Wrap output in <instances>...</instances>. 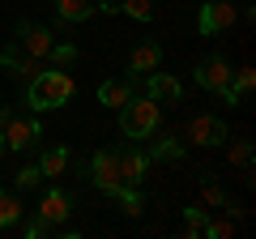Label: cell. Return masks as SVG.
I'll return each mask as SVG.
<instances>
[{
  "label": "cell",
  "instance_id": "11",
  "mask_svg": "<svg viewBox=\"0 0 256 239\" xmlns=\"http://www.w3.org/2000/svg\"><path fill=\"white\" fill-rule=\"evenodd\" d=\"M150 171V154H141V150H120V180L124 184H141Z\"/></svg>",
  "mask_w": 256,
  "mask_h": 239
},
{
  "label": "cell",
  "instance_id": "10",
  "mask_svg": "<svg viewBox=\"0 0 256 239\" xmlns=\"http://www.w3.org/2000/svg\"><path fill=\"white\" fill-rule=\"evenodd\" d=\"M0 64L13 68V77H18V82H34V77L43 73V60H38V56H22V47H18V43L0 52Z\"/></svg>",
  "mask_w": 256,
  "mask_h": 239
},
{
  "label": "cell",
  "instance_id": "29",
  "mask_svg": "<svg viewBox=\"0 0 256 239\" xmlns=\"http://www.w3.org/2000/svg\"><path fill=\"white\" fill-rule=\"evenodd\" d=\"M0 158H4V141H0Z\"/></svg>",
  "mask_w": 256,
  "mask_h": 239
},
{
  "label": "cell",
  "instance_id": "24",
  "mask_svg": "<svg viewBox=\"0 0 256 239\" xmlns=\"http://www.w3.org/2000/svg\"><path fill=\"white\" fill-rule=\"evenodd\" d=\"M201 235H210V239H230V235H235V222H230V218H214V222H205Z\"/></svg>",
  "mask_w": 256,
  "mask_h": 239
},
{
  "label": "cell",
  "instance_id": "14",
  "mask_svg": "<svg viewBox=\"0 0 256 239\" xmlns=\"http://www.w3.org/2000/svg\"><path fill=\"white\" fill-rule=\"evenodd\" d=\"M94 0H56V18L60 22H90L94 18Z\"/></svg>",
  "mask_w": 256,
  "mask_h": 239
},
{
  "label": "cell",
  "instance_id": "8",
  "mask_svg": "<svg viewBox=\"0 0 256 239\" xmlns=\"http://www.w3.org/2000/svg\"><path fill=\"white\" fill-rule=\"evenodd\" d=\"M188 141H196V146H222V141H226V120L222 116L188 120Z\"/></svg>",
  "mask_w": 256,
  "mask_h": 239
},
{
  "label": "cell",
  "instance_id": "4",
  "mask_svg": "<svg viewBox=\"0 0 256 239\" xmlns=\"http://www.w3.org/2000/svg\"><path fill=\"white\" fill-rule=\"evenodd\" d=\"M86 171H90L94 188H98V192H107V196H116L120 184H124V180H120V150H98V154L90 158V166H86Z\"/></svg>",
  "mask_w": 256,
  "mask_h": 239
},
{
  "label": "cell",
  "instance_id": "21",
  "mask_svg": "<svg viewBox=\"0 0 256 239\" xmlns=\"http://www.w3.org/2000/svg\"><path fill=\"white\" fill-rule=\"evenodd\" d=\"M120 13H128L132 22H154V4L150 0H120Z\"/></svg>",
  "mask_w": 256,
  "mask_h": 239
},
{
  "label": "cell",
  "instance_id": "27",
  "mask_svg": "<svg viewBox=\"0 0 256 239\" xmlns=\"http://www.w3.org/2000/svg\"><path fill=\"white\" fill-rule=\"evenodd\" d=\"M52 222H43V218H34V222H30V226H26V239H43V235H52Z\"/></svg>",
  "mask_w": 256,
  "mask_h": 239
},
{
  "label": "cell",
  "instance_id": "13",
  "mask_svg": "<svg viewBox=\"0 0 256 239\" xmlns=\"http://www.w3.org/2000/svg\"><path fill=\"white\" fill-rule=\"evenodd\" d=\"M154 68H162V47L158 43H141L128 56V73H154Z\"/></svg>",
  "mask_w": 256,
  "mask_h": 239
},
{
  "label": "cell",
  "instance_id": "5",
  "mask_svg": "<svg viewBox=\"0 0 256 239\" xmlns=\"http://www.w3.org/2000/svg\"><path fill=\"white\" fill-rule=\"evenodd\" d=\"M13 43H18L26 56H38V60H47V52H52L56 34H52L47 26H38V22H18V38H13Z\"/></svg>",
  "mask_w": 256,
  "mask_h": 239
},
{
  "label": "cell",
  "instance_id": "22",
  "mask_svg": "<svg viewBox=\"0 0 256 239\" xmlns=\"http://www.w3.org/2000/svg\"><path fill=\"white\" fill-rule=\"evenodd\" d=\"M47 60H52L56 68H68L77 60V47L73 43H52V52H47Z\"/></svg>",
  "mask_w": 256,
  "mask_h": 239
},
{
  "label": "cell",
  "instance_id": "7",
  "mask_svg": "<svg viewBox=\"0 0 256 239\" xmlns=\"http://www.w3.org/2000/svg\"><path fill=\"white\" fill-rule=\"evenodd\" d=\"M235 4L230 0H210V4H201V34H222V30L235 26Z\"/></svg>",
  "mask_w": 256,
  "mask_h": 239
},
{
  "label": "cell",
  "instance_id": "19",
  "mask_svg": "<svg viewBox=\"0 0 256 239\" xmlns=\"http://www.w3.org/2000/svg\"><path fill=\"white\" fill-rule=\"evenodd\" d=\"M120 210L128 214V218H141L146 214V201H141V192H137V184H120Z\"/></svg>",
  "mask_w": 256,
  "mask_h": 239
},
{
  "label": "cell",
  "instance_id": "17",
  "mask_svg": "<svg viewBox=\"0 0 256 239\" xmlns=\"http://www.w3.org/2000/svg\"><path fill=\"white\" fill-rule=\"evenodd\" d=\"M22 214H26V210H22V201H18L13 192H4V188H0V230L18 226V222H22Z\"/></svg>",
  "mask_w": 256,
  "mask_h": 239
},
{
  "label": "cell",
  "instance_id": "3",
  "mask_svg": "<svg viewBox=\"0 0 256 239\" xmlns=\"http://www.w3.org/2000/svg\"><path fill=\"white\" fill-rule=\"evenodd\" d=\"M38 137H43V128H38V120L34 116H13L0 124V141H4V150H30L38 146Z\"/></svg>",
  "mask_w": 256,
  "mask_h": 239
},
{
  "label": "cell",
  "instance_id": "2",
  "mask_svg": "<svg viewBox=\"0 0 256 239\" xmlns=\"http://www.w3.org/2000/svg\"><path fill=\"white\" fill-rule=\"evenodd\" d=\"M158 120H162V107L154 98H128L120 107V132L128 141H146L158 132Z\"/></svg>",
  "mask_w": 256,
  "mask_h": 239
},
{
  "label": "cell",
  "instance_id": "23",
  "mask_svg": "<svg viewBox=\"0 0 256 239\" xmlns=\"http://www.w3.org/2000/svg\"><path fill=\"white\" fill-rule=\"evenodd\" d=\"M230 162L252 171V141H230Z\"/></svg>",
  "mask_w": 256,
  "mask_h": 239
},
{
  "label": "cell",
  "instance_id": "15",
  "mask_svg": "<svg viewBox=\"0 0 256 239\" xmlns=\"http://www.w3.org/2000/svg\"><path fill=\"white\" fill-rule=\"evenodd\" d=\"M132 98V82H102L98 86V102L102 107H124Z\"/></svg>",
  "mask_w": 256,
  "mask_h": 239
},
{
  "label": "cell",
  "instance_id": "26",
  "mask_svg": "<svg viewBox=\"0 0 256 239\" xmlns=\"http://www.w3.org/2000/svg\"><path fill=\"white\" fill-rule=\"evenodd\" d=\"M43 184V171H38V166H22L18 171V188H38Z\"/></svg>",
  "mask_w": 256,
  "mask_h": 239
},
{
  "label": "cell",
  "instance_id": "1",
  "mask_svg": "<svg viewBox=\"0 0 256 239\" xmlns=\"http://www.w3.org/2000/svg\"><path fill=\"white\" fill-rule=\"evenodd\" d=\"M73 90L77 86L64 68H43L34 82H26V107L30 111H56L73 98Z\"/></svg>",
  "mask_w": 256,
  "mask_h": 239
},
{
  "label": "cell",
  "instance_id": "9",
  "mask_svg": "<svg viewBox=\"0 0 256 239\" xmlns=\"http://www.w3.org/2000/svg\"><path fill=\"white\" fill-rule=\"evenodd\" d=\"M146 98H154V102H180V98H184V86H180V77L162 73V68L146 73Z\"/></svg>",
  "mask_w": 256,
  "mask_h": 239
},
{
  "label": "cell",
  "instance_id": "28",
  "mask_svg": "<svg viewBox=\"0 0 256 239\" xmlns=\"http://www.w3.org/2000/svg\"><path fill=\"white\" fill-rule=\"evenodd\" d=\"M222 201H226V192H222L218 184H210V188H205V205H214V210H222Z\"/></svg>",
  "mask_w": 256,
  "mask_h": 239
},
{
  "label": "cell",
  "instance_id": "20",
  "mask_svg": "<svg viewBox=\"0 0 256 239\" xmlns=\"http://www.w3.org/2000/svg\"><path fill=\"white\" fill-rule=\"evenodd\" d=\"M184 154H188V150H184L175 137H162V141H154V150H150V158H166V162H184Z\"/></svg>",
  "mask_w": 256,
  "mask_h": 239
},
{
  "label": "cell",
  "instance_id": "6",
  "mask_svg": "<svg viewBox=\"0 0 256 239\" xmlns=\"http://www.w3.org/2000/svg\"><path fill=\"white\" fill-rule=\"evenodd\" d=\"M196 86H205V90L222 94L230 86V64H226V56H205L201 64H196Z\"/></svg>",
  "mask_w": 256,
  "mask_h": 239
},
{
  "label": "cell",
  "instance_id": "18",
  "mask_svg": "<svg viewBox=\"0 0 256 239\" xmlns=\"http://www.w3.org/2000/svg\"><path fill=\"white\" fill-rule=\"evenodd\" d=\"M205 222H210V210H205V205H188V210H184V230H180V235H184V239L201 235Z\"/></svg>",
  "mask_w": 256,
  "mask_h": 239
},
{
  "label": "cell",
  "instance_id": "12",
  "mask_svg": "<svg viewBox=\"0 0 256 239\" xmlns=\"http://www.w3.org/2000/svg\"><path fill=\"white\" fill-rule=\"evenodd\" d=\"M38 218L52 222V226H60V222L68 218V196H64L60 188H47V192H43V205H38Z\"/></svg>",
  "mask_w": 256,
  "mask_h": 239
},
{
  "label": "cell",
  "instance_id": "25",
  "mask_svg": "<svg viewBox=\"0 0 256 239\" xmlns=\"http://www.w3.org/2000/svg\"><path fill=\"white\" fill-rule=\"evenodd\" d=\"M252 86H256V68H239V73H235V86H230V90H235L239 98H244V94L252 90Z\"/></svg>",
  "mask_w": 256,
  "mask_h": 239
},
{
  "label": "cell",
  "instance_id": "16",
  "mask_svg": "<svg viewBox=\"0 0 256 239\" xmlns=\"http://www.w3.org/2000/svg\"><path fill=\"white\" fill-rule=\"evenodd\" d=\"M38 171H43V180H47V175H64V171H68V150L52 146L43 158H38Z\"/></svg>",
  "mask_w": 256,
  "mask_h": 239
}]
</instances>
